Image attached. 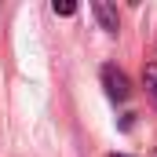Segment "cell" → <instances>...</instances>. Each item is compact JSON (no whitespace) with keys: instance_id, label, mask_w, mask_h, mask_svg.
I'll return each mask as SVG.
<instances>
[{"instance_id":"cell-2","label":"cell","mask_w":157,"mask_h":157,"mask_svg":"<svg viewBox=\"0 0 157 157\" xmlns=\"http://www.w3.org/2000/svg\"><path fill=\"white\" fill-rule=\"evenodd\" d=\"M91 15H95L99 29H106L110 37H113V33H121V18H117V11H113L110 4H91Z\"/></svg>"},{"instance_id":"cell-1","label":"cell","mask_w":157,"mask_h":157,"mask_svg":"<svg viewBox=\"0 0 157 157\" xmlns=\"http://www.w3.org/2000/svg\"><path fill=\"white\" fill-rule=\"evenodd\" d=\"M99 80H102L106 99H113V102H128V99H132V80H128V73H124L121 66L106 62V66L99 70Z\"/></svg>"},{"instance_id":"cell-4","label":"cell","mask_w":157,"mask_h":157,"mask_svg":"<svg viewBox=\"0 0 157 157\" xmlns=\"http://www.w3.org/2000/svg\"><path fill=\"white\" fill-rule=\"evenodd\" d=\"M51 11H55V15H62V18H70L77 7H73V4H59V0H55V4H51Z\"/></svg>"},{"instance_id":"cell-3","label":"cell","mask_w":157,"mask_h":157,"mask_svg":"<svg viewBox=\"0 0 157 157\" xmlns=\"http://www.w3.org/2000/svg\"><path fill=\"white\" fill-rule=\"evenodd\" d=\"M143 88H146L150 102L157 106V62H146V66H143Z\"/></svg>"},{"instance_id":"cell-5","label":"cell","mask_w":157,"mask_h":157,"mask_svg":"<svg viewBox=\"0 0 157 157\" xmlns=\"http://www.w3.org/2000/svg\"><path fill=\"white\" fill-rule=\"evenodd\" d=\"M106 157H132V154H106Z\"/></svg>"}]
</instances>
